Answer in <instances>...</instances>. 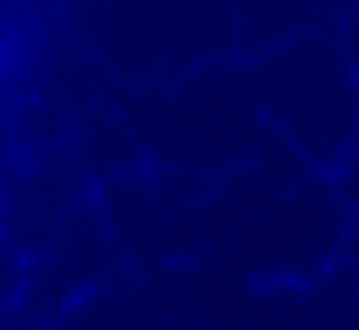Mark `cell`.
I'll use <instances>...</instances> for the list:
<instances>
[{
    "label": "cell",
    "mask_w": 359,
    "mask_h": 330,
    "mask_svg": "<svg viewBox=\"0 0 359 330\" xmlns=\"http://www.w3.org/2000/svg\"><path fill=\"white\" fill-rule=\"evenodd\" d=\"M53 330H168L144 275L89 293Z\"/></svg>",
    "instance_id": "obj_4"
},
{
    "label": "cell",
    "mask_w": 359,
    "mask_h": 330,
    "mask_svg": "<svg viewBox=\"0 0 359 330\" xmlns=\"http://www.w3.org/2000/svg\"><path fill=\"white\" fill-rule=\"evenodd\" d=\"M170 330H197V327H189V325H176V327H170Z\"/></svg>",
    "instance_id": "obj_5"
},
{
    "label": "cell",
    "mask_w": 359,
    "mask_h": 330,
    "mask_svg": "<svg viewBox=\"0 0 359 330\" xmlns=\"http://www.w3.org/2000/svg\"><path fill=\"white\" fill-rule=\"evenodd\" d=\"M74 16L87 50L136 89L228 58L236 37L228 0H79Z\"/></svg>",
    "instance_id": "obj_2"
},
{
    "label": "cell",
    "mask_w": 359,
    "mask_h": 330,
    "mask_svg": "<svg viewBox=\"0 0 359 330\" xmlns=\"http://www.w3.org/2000/svg\"><path fill=\"white\" fill-rule=\"evenodd\" d=\"M268 126L304 155H325L335 144L343 82L328 55L283 53L254 66Z\"/></svg>",
    "instance_id": "obj_3"
},
{
    "label": "cell",
    "mask_w": 359,
    "mask_h": 330,
    "mask_svg": "<svg viewBox=\"0 0 359 330\" xmlns=\"http://www.w3.org/2000/svg\"><path fill=\"white\" fill-rule=\"evenodd\" d=\"M126 123L149 170L197 181L226 176L262 155L270 129L254 68L234 58L139 87Z\"/></svg>",
    "instance_id": "obj_1"
}]
</instances>
